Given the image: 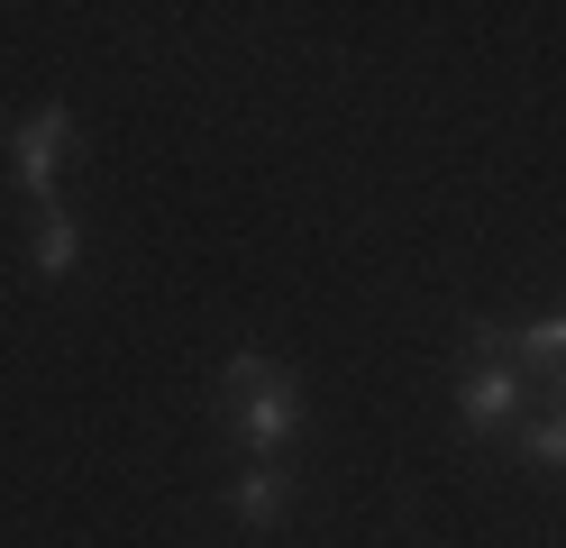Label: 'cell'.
<instances>
[{"instance_id":"obj_1","label":"cell","mask_w":566,"mask_h":548,"mask_svg":"<svg viewBox=\"0 0 566 548\" xmlns=\"http://www.w3.org/2000/svg\"><path fill=\"white\" fill-rule=\"evenodd\" d=\"M210 402H220V421L238 430L247 457H283V448H293V430H302V375L283 356H256V348H238L220 365Z\"/></svg>"},{"instance_id":"obj_6","label":"cell","mask_w":566,"mask_h":548,"mask_svg":"<svg viewBox=\"0 0 566 548\" xmlns=\"http://www.w3.org/2000/svg\"><path fill=\"white\" fill-rule=\"evenodd\" d=\"M512 365H539V375H566V311H539L512 329Z\"/></svg>"},{"instance_id":"obj_2","label":"cell","mask_w":566,"mask_h":548,"mask_svg":"<svg viewBox=\"0 0 566 548\" xmlns=\"http://www.w3.org/2000/svg\"><path fill=\"white\" fill-rule=\"evenodd\" d=\"M457 412H467V430H503L521 412V365H512V329L475 320V365L457 375Z\"/></svg>"},{"instance_id":"obj_4","label":"cell","mask_w":566,"mask_h":548,"mask_svg":"<svg viewBox=\"0 0 566 548\" xmlns=\"http://www.w3.org/2000/svg\"><path fill=\"white\" fill-rule=\"evenodd\" d=\"M229 511H238L247 530H265V521H283V511H293V466H283V457H256V466L238 475V494H229Z\"/></svg>"},{"instance_id":"obj_7","label":"cell","mask_w":566,"mask_h":548,"mask_svg":"<svg viewBox=\"0 0 566 548\" xmlns=\"http://www.w3.org/2000/svg\"><path fill=\"white\" fill-rule=\"evenodd\" d=\"M521 448H530V466H548V475H566V402H557V412H548L539 430L521 438Z\"/></svg>"},{"instance_id":"obj_5","label":"cell","mask_w":566,"mask_h":548,"mask_svg":"<svg viewBox=\"0 0 566 548\" xmlns=\"http://www.w3.org/2000/svg\"><path fill=\"white\" fill-rule=\"evenodd\" d=\"M83 266V229H74V210H64V201H46L38 210V275L55 283V275H74Z\"/></svg>"},{"instance_id":"obj_3","label":"cell","mask_w":566,"mask_h":548,"mask_svg":"<svg viewBox=\"0 0 566 548\" xmlns=\"http://www.w3.org/2000/svg\"><path fill=\"white\" fill-rule=\"evenodd\" d=\"M64 156H74V110H64V101L28 110V120L10 128V183H19L38 210L55 201V165H64Z\"/></svg>"}]
</instances>
